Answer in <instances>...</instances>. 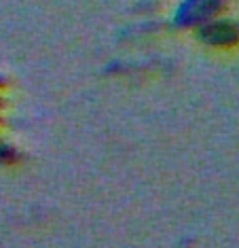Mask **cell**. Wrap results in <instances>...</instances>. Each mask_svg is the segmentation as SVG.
Masks as SVG:
<instances>
[{
	"mask_svg": "<svg viewBox=\"0 0 239 248\" xmlns=\"http://www.w3.org/2000/svg\"><path fill=\"white\" fill-rule=\"evenodd\" d=\"M2 83H4V78H2V77H0V87H2Z\"/></svg>",
	"mask_w": 239,
	"mask_h": 248,
	"instance_id": "obj_4",
	"label": "cell"
},
{
	"mask_svg": "<svg viewBox=\"0 0 239 248\" xmlns=\"http://www.w3.org/2000/svg\"><path fill=\"white\" fill-rule=\"evenodd\" d=\"M17 159V151L7 142H0V166H9Z\"/></svg>",
	"mask_w": 239,
	"mask_h": 248,
	"instance_id": "obj_3",
	"label": "cell"
},
{
	"mask_svg": "<svg viewBox=\"0 0 239 248\" xmlns=\"http://www.w3.org/2000/svg\"><path fill=\"white\" fill-rule=\"evenodd\" d=\"M224 2L226 0H180L174 11V24L178 28H199L214 19Z\"/></svg>",
	"mask_w": 239,
	"mask_h": 248,
	"instance_id": "obj_1",
	"label": "cell"
},
{
	"mask_svg": "<svg viewBox=\"0 0 239 248\" xmlns=\"http://www.w3.org/2000/svg\"><path fill=\"white\" fill-rule=\"evenodd\" d=\"M197 38L208 47H233L239 43V24L226 17H214L197 28Z\"/></svg>",
	"mask_w": 239,
	"mask_h": 248,
	"instance_id": "obj_2",
	"label": "cell"
}]
</instances>
